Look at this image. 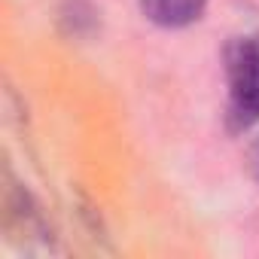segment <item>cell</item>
Wrapping results in <instances>:
<instances>
[{
    "instance_id": "cell-1",
    "label": "cell",
    "mask_w": 259,
    "mask_h": 259,
    "mask_svg": "<svg viewBox=\"0 0 259 259\" xmlns=\"http://www.w3.org/2000/svg\"><path fill=\"white\" fill-rule=\"evenodd\" d=\"M229 125L244 132L259 122V37H238L226 52Z\"/></svg>"
},
{
    "instance_id": "cell-2",
    "label": "cell",
    "mask_w": 259,
    "mask_h": 259,
    "mask_svg": "<svg viewBox=\"0 0 259 259\" xmlns=\"http://www.w3.org/2000/svg\"><path fill=\"white\" fill-rule=\"evenodd\" d=\"M207 0H141V13L159 28H189L204 16Z\"/></svg>"
},
{
    "instance_id": "cell-3",
    "label": "cell",
    "mask_w": 259,
    "mask_h": 259,
    "mask_svg": "<svg viewBox=\"0 0 259 259\" xmlns=\"http://www.w3.org/2000/svg\"><path fill=\"white\" fill-rule=\"evenodd\" d=\"M61 25L70 37H89L98 28V10L89 0H67L61 7Z\"/></svg>"
}]
</instances>
